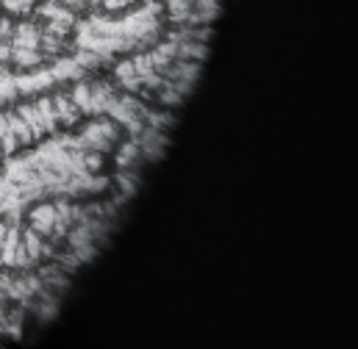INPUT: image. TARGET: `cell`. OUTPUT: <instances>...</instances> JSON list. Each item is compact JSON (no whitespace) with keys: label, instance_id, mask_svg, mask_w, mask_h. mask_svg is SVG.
Returning a JSON list of instances; mask_svg holds the SVG:
<instances>
[{"label":"cell","instance_id":"obj_1","mask_svg":"<svg viewBox=\"0 0 358 349\" xmlns=\"http://www.w3.org/2000/svg\"><path fill=\"white\" fill-rule=\"evenodd\" d=\"M117 142H120V125L111 119H92L78 136V147L94 153H108Z\"/></svg>","mask_w":358,"mask_h":349},{"label":"cell","instance_id":"obj_2","mask_svg":"<svg viewBox=\"0 0 358 349\" xmlns=\"http://www.w3.org/2000/svg\"><path fill=\"white\" fill-rule=\"evenodd\" d=\"M28 228H34L39 236H53L59 230V208L53 202H42L28 214Z\"/></svg>","mask_w":358,"mask_h":349},{"label":"cell","instance_id":"obj_3","mask_svg":"<svg viewBox=\"0 0 358 349\" xmlns=\"http://www.w3.org/2000/svg\"><path fill=\"white\" fill-rule=\"evenodd\" d=\"M0 6L8 17H28L36 8V0H0Z\"/></svg>","mask_w":358,"mask_h":349}]
</instances>
